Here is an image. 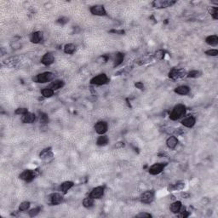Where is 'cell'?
Segmentation results:
<instances>
[{
    "instance_id": "cell-7",
    "label": "cell",
    "mask_w": 218,
    "mask_h": 218,
    "mask_svg": "<svg viewBox=\"0 0 218 218\" xmlns=\"http://www.w3.org/2000/svg\"><path fill=\"white\" fill-rule=\"evenodd\" d=\"M186 75H187V72L184 71L183 69H172L169 72V77L174 80L183 78Z\"/></svg>"
},
{
    "instance_id": "cell-21",
    "label": "cell",
    "mask_w": 218,
    "mask_h": 218,
    "mask_svg": "<svg viewBox=\"0 0 218 218\" xmlns=\"http://www.w3.org/2000/svg\"><path fill=\"white\" fill-rule=\"evenodd\" d=\"M64 82L62 81V80H59V79H57V80H54V81H52L50 83V88L52 89L53 90H57V89H61L63 86H64Z\"/></svg>"
},
{
    "instance_id": "cell-3",
    "label": "cell",
    "mask_w": 218,
    "mask_h": 218,
    "mask_svg": "<svg viewBox=\"0 0 218 218\" xmlns=\"http://www.w3.org/2000/svg\"><path fill=\"white\" fill-rule=\"evenodd\" d=\"M37 170H26L20 173L19 177H20V179L25 181H27V182H31L35 177H37Z\"/></svg>"
},
{
    "instance_id": "cell-4",
    "label": "cell",
    "mask_w": 218,
    "mask_h": 218,
    "mask_svg": "<svg viewBox=\"0 0 218 218\" xmlns=\"http://www.w3.org/2000/svg\"><path fill=\"white\" fill-rule=\"evenodd\" d=\"M109 82V78L107 76V74L105 73H101V74L96 75L95 77L91 78L90 80V83L92 85H103L107 84Z\"/></svg>"
},
{
    "instance_id": "cell-14",
    "label": "cell",
    "mask_w": 218,
    "mask_h": 218,
    "mask_svg": "<svg viewBox=\"0 0 218 218\" xmlns=\"http://www.w3.org/2000/svg\"><path fill=\"white\" fill-rule=\"evenodd\" d=\"M42 64L44 66H50L54 62V57L51 53H46L43 55V57L41 59Z\"/></svg>"
},
{
    "instance_id": "cell-25",
    "label": "cell",
    "mask_w": 218,
    "mask_h": 218,
    "mask_svg": "<svg viewBox=\"0 0 218 218\" xmlns=\"http://www.w3.org/2000/svg\"><path fill=\"white\" fill-rule=\"evenodd\" d=\"M109 142L108 137L105 135H101V136H99L98 139L96 141V143L97 145L100 146H104L106 145H107V143Z\"/></svg>"
},
{
    "instance_id": "cell-26",
    "label": "cell",
    "mask_w": 218,
    "mask_h": 218,
    "mask_svg": "<svg viewBox=\"0 0 218 218\" xmlns=\"http://www.w3.org/2000/svg\"><path fill=\"white\" fill-rule=\"evenodd\" d=\"M50 149V147H49V148H45V149L43 150L40 153V154H39L41 159H48L49 158H51V157L53 156Z\"/></svg>"
},
{
    "instance_id": "cell-2",
    "label": "cell",
    "mask_w": 218,
    "mask_h": 218,
    "mask_svg": "<svg viewBox=\"0 0 218 218\" xmlns=\"http://www.w3.org/2000/svg\"><path fill=\"white\" fill-rule=\"evenodd\" d=\"M54 78V74L51 72H44L38 73L33 78V80L39 84H46L48 82L52 81Z\"/></svg>"
},
{
    "instance_id": "cell-10",
    "label": "cell",
    "mask_w": 218,
    "mask_h": 218,
    "mask_svg": "<svg viewBox=\"0 0 218 218\" xmlns=\"http://www.w3.org/2000/svg\"><path fill=\"white\" fill-rule=\"evenodd\" d=\"M103 195H104V187H96L93 188L90 194H89V196L93 198L94 199L101 198Z\"/></svg>"
},
{
    "instance_id": "cell-30",
    "label": "cell",
    "mask_w": 218,
    "mask_h": 218,
    "mask_svg": "<svg viewBox=\"0 0 218 218\" xmlns=\"http://www.w3.org/2000/svg\"><path fill=\"white\" fill-rule=\"evenodd\" d=\"M164 50H157L154 54H153V59L154 61H160L162 60L164 56Z\"/></svg>"
},
{
    "instance_id": "cell-5",
    "label": "cell",
    "mask_w": 218,
    "mask_h": 218,
    "mask_svg": "<svg viewBox=\"0 0 218 218\" xmlns=\"http://www.w3.org/2000/svg\"><path fill=\"white\" fill-rule=\"evenodd\" d=\"M166 166V164L165 163H156L153 164L152 166L149 168V173L151 175H159V173H161L163 170L164 169V167Z\"/></svg>"
},
{
    "instance_id": "cell-39",
    "label": "cell",
    "mask_w": 218,
    "mask_h": 218,
    "mask_svg": "<svg viewBox=\"0 0 218 218\" xmlns=\"http://www.w3.org/2000/svg\"><path fill=\"white\" fill-rule=\"evenodd\" d=\"M57 22L58 23L61 24V25H64V24L68 23V19L67 17H61V18H60V19L57 20Z\"/></svg>"
},
{
    "instance_id": "cell-16",
    "label": "cell",
    "mask_w": 218,
    "mask_h": 218,
    "mask_svg": "<svg viewBox=\"0 0 218 218\" xmlns=\"http://www.w3.org/2000/svg\"><path fill=\"white\" fill-rule=\"evenodd\" d=\"M35 120H36V116L33 112H27L26 114L22 115V118H21V121L24 124H32Z\"/></svg>"
},
{
    "instance_id": "cell-35",
    "label": "cell",
    "mask_w": 218,
    "mask_h": 218,
    "mask_svg": "<svg viewBox=\"0 0 218 218\" xmlns=\"http://www.w3.org/2000/svg\"><path fill=\"white\" fill-rule=\"evenodd\" d=\"M205 54H207L209 56H217L218 50L216 49H211V50L205 51Z\"/></svg>"
},
{
    "instance_id": "cell-36",
    "label": "cell",
    "mask_w": 218,
    "mask_h": 218,
    "mask_svg": "<svg viewBox=\"0 0 218 218\" xmlns=\"http://www.w3.org/2000/svg\"><path fill=\"white\" fill-rule=\"evenodd\" d=\"M39 119H40V123H42V124H47L49 122V118H48L47 114H45L44 112L40 113Z\"/></svg>"
},
{
    "instance_id": "cell-23",
    "label": "cell",
    "mask_w": 218,
    "mask_h": 218,
    "mask_svg": "<svg viewBox=\"0 0 218 218\" xmlns=\"http://www.w3.org/2000/svg\"><path fill=\"white\" fill-rule=\"evenodd\" d=\"M185 187V183L184 182H177L176 184H171L168 187V190L169 191H179L182 190Z\"/></svg>"
},
{
    "instance_id": "cell-29",
    "label": "cell",
    "mask_w": 218,
    "mask_h": 218,
    "mask_svg": "<svg viewBox=\"0 0 218 218\" xmlns=\"http://www.w3.org/2000/svg\"><path fill=\"white\" fill-rule=\"evenodd\" d=\"M94 198L91 197H87L85 198V199L83 200V205L85 206V208H90L93 206V204H94Z\"/></svg>"
},
{
    "instance_id": "cell-8",
    "label": "cell",
    "mask_w": 218,
    "mask_h": 218,
    "mask_svg": "<svg viewBox=\"0 0 218 218\" xmlns=\"http://www.w3.org/2000/svg\"><path fill=\"white\" fill-rule=\"evenodd\" d=\"M90 12H91L92 15H98V16H103V15H107V12H106L104 6L100 5V4H96V5L92 6L91 8H90Z\"/></svg>"
},
{
    "instance_id": "cell-33",
    "label": "cell",
    "mask_w": 218,
    "mask_h": 218,
    "mask_svg": "<svg viewBox=\"0 0 218 218\" xmlns=\"http://www.w3.org/2000/svg\"><path fill=\"white\" fill-rule=\"evenodd\" d=\"M40 211H41L40 207L33 208V209H31L30 211H28V215L30 216L31 217H34V216H37V215L39 214Z\"/></svg>"
},
{
    "instance_id": "cell-28",
    "label": "cell",
    "mask_w": 218,
    "mask_h": 218,
    "mask_svg": "<svg viewBox=\"0 0 218 218\" xmlns=\"http://www.w3.org/2000/svg\"><path fill=\"white\" fill-rule=\"evenodd\" d=\"M75 50H76V46L73 44H68L64 46V52L66 54H73Z\"/></svg>"
},
{
    "instance_id": "cell-13",
    "label": "cell",
    "mask_w": 218,
    "mask_h": 218,
    "mask_svg": "<svg viewBox=\"0 0 218 218\" xmlns=\"http://www.w3.org/2000/svg\"><path fill=\"white\" fill-rule=\"evenodd\" d=\"M64 201V198L59 193H54L50 195V202L52 204H60Z\"/></svg>"
},
{
    "instance_id": "cell-6",
    "label": "cell",
    "mask_w": 218,
    "mask_h": 218,
    "mask_svg": "<svg viewBox=\"0 0 218 218\" xmlns=\"http://www.w3.org/2000/svg\"><path fill=\"white\" fill-rule=\"evenodd\" d=\"M108 124L105 121H99L95 124V130L98 135H105V133L107 131Z\"/></svg>"
},
{
    "instance_id": "cell-12",
    "label": "cell",
    "mask_w": 218,
    "mask_h": 218,
    "mask_svg": "<svg viewBox=\"0 0 218 218\" xmlns=\"http://www.w3.org/2000/svg\"><path fill=\"white\" fill-rule=\"evenodd\" d=\"M181 123L182 125L187 127V128H192V127H194L195 123H196V119L193 115H188L187 117H185Z\"/></svg>"
},
{
    "instance_id": "cell-18",
    "label": "cell",
    "mask_w": 218,
    "mask_h": 218,
    "mask_svg": "<svg viewBox=\"0 0 218 218\" xmlns=\"http://www.w3.org/2000/svg\"><path fill=\"white\" fill-rule=\"evenodd\" d=\"M73 182L72 181H64L63 183L61 184V186H60V191H61V193H63V194H66V193H68V190H70L72 187H73Z\"/></svg>"
},
{
    "instance_id": "cell-27",
    "label": "cell",
    "mask_w": 218,
    "mask_h": 218,
    "mask_svg": "<svg viewBox=\"0 0 218 218\" xmlns=\"http://www.w3.org/2000/svg\"><path fill=\"white\" fill-rule=\"evenodd\" d=\"M41 94H42V95H43L44 97H45V98H50V97H51L52 95H54V90H53L52 89L50 88V87H46V88L42 89Z\"/></svg>"
},
{
    "instance_id": "cell-22",
    "label": "cell",
    "mask_w": 218,
    "mask_h": 218,
    "mask_svg": "<svg viewBox=\"0 0 218 218\" xmlns=\"http://www.w3.org/2000/svg\"><path fill=\"white\" fill-rule=\"evenodd\" d=\"M205 42L211 46H216L218 44V37L217 35H210L205 38Z\"/></svg>"
},
{
    "instance_id": "cell-9",
    "label": "cell",
    "mask_w": 218,
    "mask_h": 218,
    "mask_svg": "<svg viewBox=\"0 0 218 218\" xmlns=\"http://www.w3.org/2000/svg\"><path fill=\"white\" fill-rule=\"evenodd\" d=\"M154 198V194L153 191H146L141 195V201L143 204H150Z\"/></svg>"
},
{
    "instance_id": "cell-15",
    "label": "cell",
    "mask_w": 218,
    "mask_h": 218,
    "mask_svg": "<svg viewBox=\"0 0 218 218\" xmlns=\"http://www.w3.org/2000/svg\"><path fill=\"white\" fill-rule=\"evenodd\" d=\"M43 38H44V34L42 32H39V31L34 32L31 34L30 40L33 44H39L41 41L43 40Z\"/></svg>"
},
{
    "instance_id": "cell-1",
    "label": "cell",
    "mask_w": 218,
    "mask_h": 218,
    "mask_svg": "<svg viewBox=\"0 0 218 218\" xmlns=\"http://www.w3.org/2000/svg\"><path fill=\"white\" fill-rule=\"evenodd\" d=\"M187 108L183 104H177L174 107L172 111L170 113V119L171 120H177L186 115Z\"/></svg>"
},
{
    "instance_id": "cell-24",
    "label": "cell",
    "mask_w": 218,
    "mask_h": 218,
    "mask_svg": "<svg viewBox=\"0 0 218 218\" xmlns=\"http://www.w3.org/2000/svg\"><path fill=\"white\" fill-rule=\"evenodd\" d=\"M124 55L122 53L115 54V57H114V61H113V67L116 68V67H118V66L121 64L123 61H124Z\"/></svg>"
},
{
    "instance_id": "cell-32",
    "label": "cell",
    "mask_w": 218,
    "mask_h": 218,
    "mask_svg": "<svg viewBox=\"0 0 218 218\" xmlns=\"http://www.w3.org/2000/svg\"><path fill=\"white\" fill-rule=\"evenodd\" d=\"M30 202L28 201H24L22 203H20V204L19 205V211H27L29 208H30Z\"/></svg>"
},
{
    "instance_id": "cell-38",
    "label": "cell",
    "mask_w": 218,
    "mask_h": 218,
    "mask_svg": "<svg viewBox=\"0 0 218 218\" xmlns=\"http://www.w3.org/2000/svg\"><path fill=\"white\" fill-rule=\"evenodd\" d=\"M136 217L150 218V217H152V215L149 214V213H146V212H141V213H139V214L136 215Z\"/></svg>"
},
{
    "instance_id": "cell-37",
    "label": "cell",
    "mask_w": 218,
    "mask_h": 218,
    "mask_svg": "<svg viewBox=\"0 0 218 218\" xmlns=\"http://www.w3.org/2000/svg\"><path fill=\"white\" fill-rule=\"evenodd\" d=\"M27 112H28V110H27V108H24V107L18 108L15 110V113H16V114H20V115H24V114H26Z\"/></svg>"
},
{
    "instance_id": "cell-19",
    "label": "cell",
    "mask_w": 218,
    "mask_h": 218,
    "mask_svg": "<svg viewBox=\"0 0 218 218\" xmlns=\"http://www.w3.org/2000/svg\"><path fill=\"white\" fill-rule=\"evenodd\" d=\"M189 91H190V89L187 85H180V86H178V87L175 89V92L177 94H178V95H187L189 93Z\"/></svg>"
},
{
    "instance_id": "cell-11",
    "label": "cell",
    "mask_w": 218,
    "mask_h": 218,
    "mask_svg": "<svg viewBox=\"0 0 218 218\" xmlns=\"http://www.w3.org/2000/svg\"><path fill=\"white\" fill-rule=\"evenodd\" d=\"M176 3V1H168V0H159V1H154L153 3V6L154 8H167V7L172 6Z\"/></svg>"
},
{
    "instance_id": "cell-31",
    "label": "cell",
    "mask_w": 218,
    "mask_h": 218,
    "mask_svg": "<svg viewBox=\"0 0 218 218\" xmlns=\"http://www.w3.org/2000/svg\"><path fill=\"white\" fill-rule=\"evenodd\" d=\"M201 76V72L198 71V70H193V71L189 72L188 73H187V78H197Z\"/></svg>"
},
{
    "instance_id": "cell-40",
    "label": "cell",
    "mask_w": 218,
    "mask_h": 218,
    "mask_svg": "<svg viewBox=\"0 0 218 218\" xmlns=\"http://www.w3.org/2000/svg\"><path fill=\"white\" fill-rule=\"evenodd\" d=\"M135 86H136L137 89H141V90H142V89H145V86H144L143 83H142V82H136V84H135Z\"/></svg>"
},
{
    "instance_id": "cell-34",
    "label": "cell",
    "mask_w": 218,
    "mask_h": 218,
    "mask_svg": "<svg viewBox=\"0 0 218 218\" xmlns=\"http://www.w3.org/2000/svg\"><path fill=\"white\" fill-rule=\"evenodd\" d=\"M210 13H211V16L213 17V19L217 20L218 19V8L217 7L212 6L210 9Z\"/></svg>"
},
{
    "instance_id": "cell-17",
    "label": "cell",
    "mask_w": 218,
    "mask_h": 218,
    "mask_svg": "<svg viewBox=\"0 0 218 218\" xmlns=\"http://www.w3.org/2000/svg\"><path fill=\"white\" fill-rule=\"evenodd\" d=\"M181 208H182V204H181V201H174L172 204H170V211L172 213H175V214H177L179 213L181 211Z\"/></svg>"
},
{
    "instance_id": "cell-20",
    "label": "cell",
    "mask_w": 218,
    "mask_h": 218,
    "mask_svg": "<svg viewBox=\"0 0 218 218\" xmlns=\"http://www.w3.org/2000/svg\"><path fill=\"white\" fill-rule=\"evenodd\" d=\"M178 144V140L176 136H170L168 139L166 140V145L170 149H174Z\"/></svg>"
},
{
    "instance_id": "cell-41",
    "label": "cell",
    "mask_w": 218,
    "mask_h": 218,
    "mask_svg": "<svg viewBox=\"0 0 218 218\" xmlns=\"http://www.w3.org/2000/svg\"><path fill=\"white\" fill-rule=\"evenodd\" d=\"M179 196H180L181 198H189V194H187V193H184V192H182V193H181L180 194H179Z\"/></svg>"
}]
</instances>
